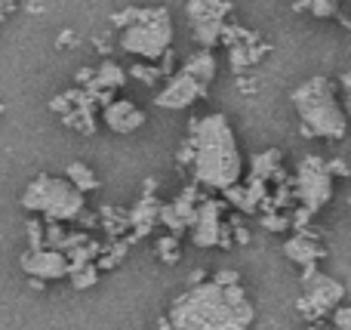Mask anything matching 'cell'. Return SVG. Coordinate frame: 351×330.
Here are the masks:
<instances>
[{
	"label": "cell",
	"mask_w": 351,
	"mask_h": 330,
	"mask_svg": "<svg viewBox=\"0 0 351 330\" xmlns=\"http://www.w3.org/2000/svg\"><path fill=\"white\" fill-rule=\"evenodd\" d=\"M179 164L188 167L194 185L222 195L243 176V158L234 127L225 115H204L191 121V133L179 148Z\"/></svg>",
	"instance_id": "1"
},
{
	"label": "cell",
	"mask_w": 351,
	"mask_h": 330,
	"mask_svg": "<svg viewBox=\"0 0 351 330\" xmlns=\"http://www.w3.org/2000/svg\"><path fill=\"white\" fill-rule=\"evenodd\" d=\"M253 318L256 309L247 290L241 284L222 287L216 281L191 284L176 296L167 315L173 330H250Z\"/></svg>",
	"instance_id": "2"
},
{
	"label": "cell",
	"mask_w": 351,
	"mask_h": 330,
	"mask_svg": "<svg viewBox=\"0 0 351 330\" xmlns=\"http://www.w3.org/2000/svg\"><path fill=\"white\" fill-rule=\"evenodd\" d=\"M290 99L299 115L302 136H308V139H330V142L346 139V133H348L346 105H342L339 93H336L330 78L305 80V84H299L290 93Z\"/></svg>",
	"instance_id": "3"
},
{
	"label": "cell",
	"mask_w": 351,
	"mask_h": 330,
	"mask_svg": "<svg viewBox=\"0 0 351 330\" xmlns=\"http://www.w3.org/2000/svg\"><path fill=\"white\" fill-rule=\"evenodd\" d=\"M111 25L121 31V49L142 62H158L170 53L173 19L167 6H130L111 16Z\"/></svg>",
	"instance_id": "4"
},
{
	"label": "cell",
	"mask_w": 351,
	"mask_h": 330,
	"mask_svg": "<svg viewBox=\"0 0 351 330\" xmlns=\"http://www.w3.org/2000/svg\"><path fill=\"white\" fill-rule=\"evenodd\" d=\"M22 207L28 213L47 216V222H71L80 220L86 210V195L77 191L68 179L59 176H37L22 191Z\"/></svg>",
	"instance_id": "5"
},
{
	"label": "cell",
	"mask_w": 351,
	"mask_h": 330,
	"mask_svg": "<svg viewBox=\"0 0 351 330\" xmlns=\"http://www.w3.org/2000/svg\"><path fill=\"white\" fill-rule=\"evenodd\" d=\"M336 191V179L327 170V158L321 154H305L296 167V176L290 179V198L299 204V210H305L308 216L321 213Z\"/></svg>",
	"instance_id": "6"
},
{
	"label": "cell",
	"mask_w": 351,
	"mask_h": 330,
	"mask_svg": "<svg viewBox=\"0 0 351 330\" xmlns=\"http://www.w3.org/2000/svg\"><path fill=\"white\" fill-rule=\"evenodd\" d=\"M346 300V287L336 278L321 275L317 266H302V296L296 300V309L315 325L327 312H333Z\"/></svg>",
	"instance_id": "7"
},
{
	"label": "cell",
	"mask_w": 351,
	"mask_h": 330,
	"mask_svg": "<svg viewBox=\"0 0 351 330\" xmlns=\"http://www.w3.org/2000/svg\"><path fill=\"white\" fill-rule=\"evenodd\" d=\"M191 241L194 247H222L228 250L231 247V232H228V222H225V201H216V198H204L197 204V213H194L191 222Z\"/></svg>",
	"instance_id": "8"
},
{
	"label": "cell",
	"mask_w": 351,
	"mask_h": 330,
	"mask_svg": "<svg viewBox=\"0 0 351 330\" xmlns=\"http://www.w3.org/2000/svg\"><path fill=\"white\" fill-rule=\"evenodd\" d=\"M228 12L231 0H188V19H191L194 40L200 43V49H213L219 43Z\"/></svg>",
	"instance_id": "9"
},
{
	"label": "cell",
	"mask_w": 351,
	"mask_h": 330,
	"mask_svg": "<svg viewBox=\"0 0 351 330\" xmlns=\"http://www.w3.org/2000/svg\"><path fill=\"white\" fill-rule=\"evenodd\" d=\"M200 99H206V84H200L188 71H176L164 84V90L154 96V105L167 111H179V108H191Z\"/></svg>",
	"instance_id": "10"
},
{
	"label": "cell",
	"mask_w": 351,
	"mask_h": 330,
	"mask_svg": "<svg viewBox=\"0 0 351 330\" xmlns=\"http://www.w3.org/2000/svg\"><path fill=\"white\" fill-rule=\"evenodd\" d=\"M19 266L28 278H40V281H59L68 278V257L53 247H37V250H25L19 257Z\"/></svg>",
	"instance_id": "11"
},
{
	"label": "cell",
	"mask_w": 351,
	"mask_h": 330,
	"mask_svg": "<svg viewBox=\"0 0 351 330\" xmlns=\"http://www.w3.org/2000/svg\"><path fill=\"white\" fill-rule=\"evenodd\" d=\"M268 191H271L268 182H262L259 176H247L243 182H234L231 189H225L222 195H225V204L237 207L241 213H256L268 201Z\"/></svg>",
	"instance_id": "12"
},
{
	"label": "cell",
	"mask_w": 351,
	"mask_h": 330,
	"mask_svg": "<svg viewBox=\"0 0 351 330\" xmlns=\"http://www.w3.org/2000/svg\"><path fill=\"white\" fill-rule=\"evenodd\" d=\"M102 121L111 133L127 136V133H136V130L145 123V111L136 102H130V99H111L102 108Z\"/></svg>",
	"instance_id": "13"
},
{
	"label": "cell",
	"mask_w": 351,
	"mask_h": 330,
	"mask_svg": "<svg viewBox=\"0 0 351 330\" xmlns=\"http://www.w3.org/2000/svg\"><path fill=\"white\" fill-rule=\"evenodd\" d=\"M284 253L296 266H317L324 257H327L324 244L317 241V235L311 232V228H296V235L284 244Z\"/></svg>",
	"instance_id": "14"
},
{
	"label": "cell",
	"mask_w": 351,
	"mask_h": 330,
	"mask_svg": "<svg viewBox=\"0 0 351 330\" xmlns=\"http://www.w3.org/2000/svg\"><path fill=\"white\" fill-rule=\"evenodd\" d=\"M145 182H148V189H145V195H142V201L127 213V226L133 228V238H130V241H139V238H145V235H152L154 222H158V210H160V204L152 198L154 179H145Z\"/></svg>",
	"instance_id": "15"
},
{
	"label": "cell",
	"mask_w": 351,
	"mask_h": 330,
	"mask_svg": "<svg viewBox=\"0 0 351 330\" xmlns=\"http://www.w3.org/2000/svg\"><path fill=\"white\" fill-rule=\"evenodd\" d=\"M280 158H284V154H280L278 148H268V152L256 154L253 167H250V176H259L262 182H268V185L287 182V173H284V167H280Z\"/></svg>",
	"instance_id": "16"
},
{
	"label": "cell",
	"mask_w": 351,
	"mask_h": 330,
	"mask_svg": "<svg viewBox=\"0 0 351 330\" xmlns=\"http://www.w3.org/2000/svg\"><path fill=\"white\" fill-rule=\"evenodd\" d=\"M127 84V71H123L117 62L105 59L99 68H93V78L84 90H117V86Z\"/></svg>",
	"instance_id": "17"
},
{
	"label": "cell",
	"mask_w": 351,
	"mask_h": 330,
	"mask_svg": "<svg viewBox=\"0 0 351 330\" xmlns=\"http://www.w3.org/2000/svg\"><path fill=\"white\" fill-rule=\"evenodd\" d=\"M182 71H188L191 78H197L200 84L210 86L213 78H216V56H213V49H197L194 56H188Z\"/></svg>",
	"instance_id": "18"
},
{
	"label": "cell",
	"mask_w": 351,
	"mask_h": 330,
	"mask_svg": "<svg viewBox=\"0 0 351 330\" xmlns=\"http://www.w3.org/2000/svg\"><path fill=\"white\" fill-rule=\"evenodd\" d=\"M65 179L74 185L77 191H96L99 189V176L93 173L90 164H84V161H71V164L65 167Z\"/></svg>",
	"instance_id": "19"
},
{
	"label": "cell",
	"mask_w": 351,
	"mask_h": 330,
	"mask_svg": "<svg viewBox=\"0 0 351 330\" xmlns=\"http://www.w3.org/2000/svg\"><path fill=\"white\" fill-rule=\"evenodd\" d=\"M68 278H71V284L77 290H86V287H93V284L99 281V266L96 263H86V266H80V269L68 272Z\"/></svg>",
	"instance_id": "20"
},
{
	"label": "cell",
	"mask_w": 351,
	"mask_h": 330,
	"mask_svg": "<svg viewBox=\"0 0 351 330\" xmlns=\"http://www.w3.org/2000/svg\"><path fill=\"white\" fill-rule=\"evenodd\" d=\"M259 222H262V228H265V232H290V228H293L290 216H284L280 210H271V213H262V216H259Z\"/></svg>",
	"instance_id": "21"
},
{
	"label": "cell",
	"mask_w": 351,
	"mask_h": 330,
	"mask_svg": "<svg viewBox=\"0 0 351 330\" xmlns=\"http://www.w3.org/2000/svg\"><path fill=\"white\" fill-rule=\"evenodd\" d=\"M154 247H158V253H160V259L164 263H179V238L176 235H164V238H158L154 241Z\"/></svg>",
	"instance_id": "22"
},
{
	"label": "cell",
	"mask_w": 351,
	"mask_h": 330,
	"mask_svg": "<svg viewBox=\"0 0 351 330\" xmlns=\"http://www.w3.org/2000/svg\"><path fill=\"white\" fill-rule=\"evenodd\" d=\"M127 78H136V80H142V84H154V80H160L164 74H160V68L154 65V62H139V65L130 68Z\"/></svg>",
	"instance_id": "23"
},
{
	"label": "cell",
	"mask_w": 351,
	"mask_h": 330,
	"mask_svg": "<svg viewBox=\"0 0 351 330\" xmlns=\"http://www.w3.org/2000/svg\"><path fill=\"white\" fill-rule=\"evenodd\" d=\"M336 6H339V3H333V0H311L308 12H311V16H317V19H333L336 12H339Z\"/></svg>",
	"instance_id": "24"
},
{
	"label": "cell",
	"mask_w": 351,
	"mask_h": 330,
	"mask_svg": "<svg viewBox=\"0 0 351 330\" xmlns=\"http://www.w3.org/2000/svg\"><path fill=\"white\" fill-rule=\"evenodd\" d=\"M333 330H351V309L348 306H336Z\"/></svg>",
	"instance_id": "25"
},
{
	"label": "cell",
	"mask_w": 351,
	"mask_h": 330,
	"mask_svg": "<svg viewBox=\"0 0 351 330\" xmlns=\"http://www.w3.org/2000/svg\"><path fill=\"white\" fill-rule=\"evenodd\" d=\"M28 250H37V247H43V226L37 220H31V226H28Z\"/></svg>",
	"instance_id": "26"
},
{
	"label": "cell",
	"mask_w": 351,
	"mask_h": 330,
	"mask_svg": "<svg viewBox=\"0 0 351 330\" xmlns=\"http://www.w3.org/2000/svg\"><path fill=\"white\" fill-rule=\"evenodd\" d=\"M327 170H330V173H333V179H346V176H348V167H346V164H342V161H339V158L327 161Z\"/></svg>",
	"instance_id": "27"
},
{
	"label": "cell",
	"mask_w": 351,
	"mask_h": 330,
	"mask_svg": "<svg viewBox=\"0 0 351 330\" xmlns=\"http://www.w3.org/2000/svg\"><path fill=\"white\" fill-rule=\"evenodd\" d=\"M213 281L222 284V287H228V284H241V275H237V272H219Z\"/></svg>",
	"instance_id": "28"
},
{
	"label": "cell",
	"mask_w": 351,
	"mask_h": 330,
	"mask_svg": "<svg viewBox=\"0 0 351 330\" xmlns=\"http://www.w3.org/2000/svg\"><path fill=\"white\" fill-rule=\"evenodd\" d=\"M12 12H16V0H0V22L10 19Z\"/></svg>",
	"instance_id": "29"
},
{
	"label": "cell",
	"mask_w": 351,
	"mask_h": 330,
	"mask_svg": "<svg viewBox=\"0 0 351 330\" xmlns=\"http://www.w3.org/2000/svg\"><path fill=\"white\" fill-rule=\"evenodd\" d=\"M231 241H237V244H250V232L243 226H237L234 235H231Z\"/></svg>",
	"instance_id": "30"
},
{
	"label": "cell",
	"mask_w": 351,
	"mask_h": 330,
	"mask_svg": "<svg viewBox=\"0 0 351 330\" xmlns=\"http://www.w3.org/2000/svg\"><path fill=\"white\" fill-rule=\"evenodd\" d=\"M308 3H311V0H293V10L302 12V10H308Z\"/></svg>",
	"instance_id": "31"
},
{
	"label": "cell",
	"mask_w": 351,
	"mask_h": 330,
	"mask_svg": "<svg viewBox=\"0 0 351 330\" xmlns=\"http://www.w3.org/2000/svg\"><path fill=\"white\" fill-rule=\"evenodd\" d=\"M71 43V31H62V37H59V47H68Z\"/></svg>",
	"instance_id": "32"
},
{
	"label": "cell",
	"mask_w": 351,
	"mask_h": 330,
	"mask_svg": "<svg viewBox=\"0 0 351 330\" xmlns=\"http://www.w3.org/2000/svg\"><path fill=\"white\" fill-rule=\"evenodd\" d=\"M31 287H34V290H43V287H47V281H40V278H31Z\"/></svg>",
	"instance_id": "33"
},
{
	"label": "cell",
	"mask_w": 351,
	"mask_h": 330,
	"mask_svg": "<svg viewBox=\"0 0 351 330\" xmlns=\"http://www.w3.org/2000/svg\"><path fill=\"white\" fill-rule=\"evenodd\" d=\"M200 281H204V272H191V284H200Z\"/></svg>",
	"instance_id": "34"
},
{
	"label": "cell",
	"mask_w": 351,
	"mask_h": 330,
	"mask_svg": "<svg viewBox=\"0 0 351 330\" xmlns=\"http://www.w3.org/2000/svg\"><path fill=\"white\" fill-rule=\"evenodd\" d=\"M158 330H173V327H170V321H167V318H160L158 321Z\"/></svg>",
	"instance_id": "35"
},
{
	"label": "cell",
	"mask_w": 351,
	"mask_h": 330,
	"mask_svg": "<svg viewBox=\"0 0 351 330\" xmlns=\"http://www.w3.org/2000/svg\"><path fill=\"white\" fill-rule=\"evenodd\" d=\"M3 108H6V105H3V102H0V115H3Z\"/></svg>",
	"instance_id": "36"
},
{
	"label": "cell",
	"mask_w": 351,
	"mask_h": 330,
	"mask_svg": "<svg viewBox=\"0 0 351 330\" xmlns=\"http://www.w3.org/2000/svg\"><path fill=\"white\" fill-rule=\"evenodd\" d=\"M308 330H321V327H317V325H311V327H308Z\"/></svg>",
	"instance_id": "37"
},
{
	"label": "cell",
	"mask_w": 351,
	"mask_h": 330,
	"mask_svg": "<svg viewBox=\"0 0 351 330\" xmlns=\"http://www.w3.org/2000/svg\"><path fill=\"white\" fill-rule=\"evenodd\" d=\"M333 3H342V0H333Z\"/></svg>",
	"instance_id": "38"
}]
</instances>
